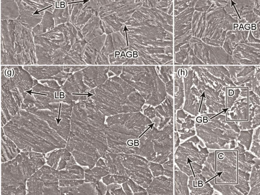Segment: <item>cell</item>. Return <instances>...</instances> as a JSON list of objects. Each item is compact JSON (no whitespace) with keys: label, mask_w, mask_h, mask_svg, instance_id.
<instances>
[{"label":"cell","mask_w":260,"mask_h":195,"mask_svg":"<svg viewBox=\"0 0 260 195\" xmlns=\"http://www.w3.org/2000/svg\"><path fill=\"white\" fill-rule=\"evenodd\" d=\"M253 129L240 130L236 141L243 145L246 151H249L252 140Z\"/></svg>","instance_id":"7bdbcfd3"},{"label":"cell","mask_w":260,"mask_h":195,"mask_svg":"<svg viewBox=\"0 0 260 195\" xmlns=\"http://www.w3.org/2000/svg\"><path fill=\"white\" fill-rule=\"evenodd\" d=\"M34 42L37 64L87 65L82 57L87 42L71 22L35 35Z\"/></svg>","instance_id":"3957f363"},{"label":"cell","mask_w":260,"mask_h":195,"mask_svg":"<svg viewBox=\"0 0 260 195\" xmlns=\"http://www.w3.org/2000/svg\"><path fill=\"white\" fill-rule=\"evenodd\" d=\"M84 169L76 164L59 171L60 187H72L85 182Z\"/></svg>","instance_id":"4316f807"},{"label":"cell","mask_w":260,"mask_h":195,"mask_svg":"<svg viewBox=\"0 0 260 195\" xmlns=\"http://www.w3.org/2000/svg\"><path fill=\"white\" fill-rule=\"evenodd\" d=\"M143 0H114L110 11L101 15L105 33L119 31L137 9L142 6Z\"/></svg>","instance_id":"5bb4252c"},{"label":"cell","mask_w":260,"mask_h":195,"mask_svg":"<svg viewBox=\"0 0 260 195\" xmlns=\"http://www.w3.org/2000/svg\"><path fill=\"white\" fill-rule=\"evenodd\" d=\"M174 65L183 66L203 65L194 54L189 43L180 46L174 51Z\"/></svg>","instance_id":"f1b7e54d"},{"label":"cell","mask_w":260,"mask_h":195,"mask_svg":"<svg viewBox=\"0 0 260 195\" xmlns=\"http://www.w3.org/2000/svg\"><path fill=\"white\" fill-rule=\"evenodd\" d=\"M90 92V99L106 116L138 112L145 103L134 87L116 75L109 77Z\"/></svg>","instance_id":"5b68a950"},{"label":"cell","mask_w":260,"mask_h":195,"mask_svg":"<svg viewBox=\"0 0 260 195\" xmlns=\"http://www.w3.org/2000/svg\"><path fill=\"white\" fill-rule=\"evenodd\" d=\"M113 177L114 180V183H123L125 182H127L129 180V178L119 175L113 174Z\"/></svg>","instance_id":"db71d44e"},{"label":"cell","mask_w":260,"mask_h":195,"mask_svg":"<svg viewBox=\"0 0 260 195\" xmlns=\"http://www.w3.org/2000/svg\"><path fill=\"white\" fill-rule=\"evenodd\" d=\"M213 2L215 3L218 6L222 7L225 5L227 0H211Z\"/></svg>","instance_id":"680465c9"},{"label":"cell","mask_w":260,"mask_h":195,"mask_svg":"<svg viewBox=\"0 0 260 195\" xmlns=\"http://www.w3.org/2000/svg\"><path fill=\"white\" fill-rule=\"evenodd\" d=\"M248 121L252 129L260 125V97L252 91H248Z\"/></svg>","instance_id":"d590c367"},{"label":"cell","mask_w":260,"mask_h":195,"mask_svg":"<svg viewBox=\"0 0 260 195\" xmlns=\"http://www.w3.org/2000/svg\"><path fill=\"white\" fill-rule=\"evenodd\" d=\"M149 194H173V183L172 178L162 175L154 177L147 188Z\"/></svg>","instance_id":"d6a6232c"},{"label":"cell","mask_w":260,"mask_h":195,"mask_svg":"<svg viewBox=\"0 0 260 195\" xmlns=\"http://www.w3.org/2000/svg\"><path fill=\"white\" fill-rule=\"evenodd\" d=\"M254 160L255 163L250 174L249 185L250 188L260 183V159L255 158Z\"/></svg>","instance_id":"bcb514c9"},{"label":"cell","mask_w":260,"mask_h":195,"mask_svg":"<svg viewBox=\"0 0 260 195\" xmlns=\"http://www.w3.org/2000/svg\"><path fill=\"white\" fill-rule=\"evenodd\" d=\"M175 194L188 195L190 194L187 184L188 177L187 174L175 166Z\"/></svg>","instance_id":"74e56055"},{"label":"cell","mask_w":260,"mask_h":195,"mask_svg":"<svg viewBox=\"0 0 260 195\" xmlns=\"http://www.w3.org/2000/svg\"><path fill=\"white\" fill-rule=\"evenodd\" d=\"M110 65H87L81 70L84 83L91 90L104 83L109 77Z\"/></svg>","instance_id":"cb8c5ba5"},{"label":"cell","mask_w":260,"mask_h":195,"mask_svg":"<svg viewBox=\"0 0 260 195\" xmlns=\"http://www.w3.org/2000/svg\"><path fill=\"white\" fill-rule=\"evenodd\" d=\"M148 165L153 176L158 177L164 175L165 169L160 163L149 161Z\"/></svg>","instance_id":"c3c4849f"},{"label":"cell","mask_w":260,"mask_h":195,"mask_svg":"<svg viewBox=\"0 0 260 195\" xmlns=\"http://www.w3.org/2000/svg\"><path fill=\"white\" fill-rule=\"evenodd\" d=\"M60 194L63 195H97L95 184L93 182H84L72 187H60Z\"/></svg>","instance_id":"8d00e7d4"},{"label":"cell","mask_w":260,"mask_h":195,"mask_svg":"<svg viewBox=\"0 0 260 195\" xmlns=\"http://www.w3.org/2000/svg\"><path fill=\"white\" fill-rule=\"evenodd\" d=\"M73 107V104L52 103L34 114L47 122L52 128L67 141L70 131Z\"/></svg>","instance_id":"4fadbf2b"},{"label":"cell","mask_w":260,"mask_h":195,"mask_svg":"<svg viewBox=\"0 0 260 195\" xmlns=\"http://www.w3.org/2000/svg\"><path fill=\"white\" fill-rule=\"evenodd\" d=\"M190 1V0H189Z\"/></svg>","instance_id":"6125c7cd"},{"label":"cell","mask_w":260,"mask_h":195,"mask_svg":"<svg viewBox=\"0 0 260 195\" xmlns=\"http://www.w3.org/2000/svg\"><path fill=\"white\" fill-rule=\"evenodd\" d=\"M257 158L250 151H245L238 155V169L243 171L250 172L255 163V158Z\"/></svg>","instance_id":"f35d334b"},{"label":"cell","mask_w":260,"mask_h":195,"mask_svg":"<svg viewBox=\"0 0 260 195\" xmlns=\"http://www.w3.org/2000/svg\"><path fill=\"white\" fill-rule=\"evenodd\" d=\"M240 96L232 106L226 110L225 115L227 120L236 123L248 121V96Z\"/></svg>","instance_id":"f546056e"},{"label":"cell","mask_w":260,"mask_h":195,"mask_svg":"<svg viewBox=\"0 0 260 195\" xmlns=\"http://www.w3.org/2000/svg\"><path fill=\"white\" fill-rule=\"evenodd\" d=\"M123 66L110 65L109 70L112 72L115 75L120 76L122 72Z\"/></svg>","instance_id":"f5cc1de1"},{"label":"cell","mask_w":260,"mask_h":195,"mask_svg":"<svg viewBox=\"0 0 260 195\" xmlns=\"http://www.w3.org/2000/svg\"><path fill=\"white\" fill-rule=\"evenodd\" d=\"M228 108L217 114L201 115L195 123L197 135L207 148L214 150H228L232 141L236 140L240 129L236 122L227 120Z\"/></svg>","instance_id":"9c48e42d"},{"label":"cell","mask_w":260,"mask_h":195,"mask_svg":"<svg viewBox=\"0 0 260 195\" xmlns=\"http://www.w3.org/2000/svg\"><path fill=\"white\" fill-rule=\"evenodd\" d=\"M173 124L161 129L153 126L141 137L135 154L150 162L164 163L173 153Z\"/></svg>","instance_id":"8fae6325"},{"label":"cell","mask_w":260,"mask_h":195,"mask_svg":"<svg viewBox=\"0 0 260 195\" xmlns=\"http://www.w3.org/2000/svg\"><path fill=\"white\" fill-rule=\"evenodd\" d=\"M183 79L185 92L184 110L193 116H198L200 114L205 98L204 82L190 66H185Z\"/></svg>","instance_id":"e0dca14e"},{"label":"cell","mask_w":260,"mask_h":195,"mask_svg":"<svg viewBox=\"0 0 260 195\" xmlns=\"http://www.w3.org/2000/svg\"><path fill=\"white\" fill-rule=\"evenodd\" d=\"M167 93L173 96L174 95V80L165 83Z\"/></svg>","instance_id":"11a10c76"},{"label":"cell","mask_w":260,"mask_h":195,"mask_svg":"<svg viewBox=\"0 0 260 195\" xmlns=\"http://www.w3.org/2000/svg\"><path fill=\"white\" fill-rule=\"evenodd\" d=\"M85 172L84 180L85 182L95 183L101 180L102 178L110 174L106 170L99 166H94L91 169L84 168Z\"/></svg>","instance_id":"ab89813d"},{"label":"cell","mask_w":260,"mask_h":195,"mask_svg":"<svg viewBox=\"0 0 260 195\" xmlns=\"http://www.w3.org/2000/svg\"><path fill=\"white\" fill-rule=\"evenodd\" d=\"M127 184L129 186L133 194L135 195H140V194H147V191L143 187L134 181H133L131 179H129V180L127 181Z\"/></svg>","instance_id":"7dc6e473"},{"label":"cell","mask_w":260,"mask_h":195,"mask_svg":"<svg viewBox=\"0 0 260 195\" xmlns=\"http://www.w3.org/2000/svg\"><path fill=\"white\" fill-rule=\"evenodd\" d=\"M214 168L215 175L209 182L214 184H237L238 165V150L235 149L215 150Z\"/></svg>","instance_id":"9a60e30c"},{"label":"cell","mask_w":260,"mask_h":195,"mask_svg":"<svg viewBox=\"0 0 260 195\" xmlns=\"http://www.w3.org/2000/svg\"><path fill=\"white\" fill-rule=\"evenodd\" d=\"M95 184L98 194H106L107 191L106 184L103 182L101 181V180L97 181Z\"/></svg>","instance_id":"f907efd6"},{"label":"cell","mask_w":260,"mask_h":195,"mask_svg":"<svg viewBox=\"0 0 260 195\" xmlns=\"http://www.w3.org/2000/svg\"><path fill=\"white\" fill-rule=\"evenodd\" d=\"M46 163L58 171L76 164L72 154L65 147L53 150L46 153Z\"/></svg>","instance_id":"d4e9b609"},{"label":"cell","mask_w":260,"mask_h":195,"mask_svg":"<svg viewBox=\"0 0 260 195\" xmlns=\"http://www.w3.org/2000/svg\"><path fill=\"white\" fill-rule=\"evenodd\" d=\"M209 153L203 143L194 136L177 147L175 161L181 171L188 176H195L201 173Z\"/></svg>","instance_id":"7c38bea8"},{"label":"cell","mask_w":260,"mask_h":195,"mask_svg":"<svg viewBox=\"0 0 260 195\" xmlns=\"http://www.w3.org/2000/svg\"><path fill=\"white\" fill-rule=\"evenodd\" d=\"M106 116L90 98L73 104L66 148L81 166L91 169L108 150Z\"/></svg>","instance_id":"7a4b0ae2"},{"label":"cell","mask_w":260,"mask_h":195,"mask_svg":"<svg viewBox=\"0 0 260 195\" xmlns=\"http://www.w3.org/2000/svg\"><path fill=\"white\" fill-rule=\"evenodd\" d=\"M249 151L260 159V125L253 129L252 143Z\"/></svg>","instance_id":"f6af8a7d"},{"label":"cell","mask_w":260,"mask_h":195,"mask_svg":"<svg viewBox=\"0 0 260 195\" xmlns=\"http://www.w3.org/2000/svg\"><path fill=\"white\" fill-rule=\"evenodd\" d=\"M119 31L134 58L144 65H174V15L142 6Z\"/></svg>","instance_id":"6da1fadb"},{"label":"cell","mask_w":260,"mask_h":195,"mask_svg":"<svg viewBox=\"0 0 260 195\" xmlns=\"http://www.w3.org/2000/svg\"><path fill=\"white\" fill-rule=\"evenodd\" d=\"M81 70L71 74L61 87L74 103L86 101L92 95L91 89L83 81Z\"/></svg>","instance_id":"44dd1931"},{"label":"cell","mask_w":260,"mask_h":195,"mask_svg":"<svg viewBox=\"0 0 260 195\" xmlns=\"http://www.w3.org/2000/svg\"><path fill=\"white\" fill-rule=\"evenodd\" d=\"M46 163V153L24 151L1 163V195L26 194L27 180Z\"/></svg>","instance_id":"ba28073f"},{"label":"cell","mask_w":260,"mask_h":195,"mask_svg":"<svg viewBox=\"0 0 260 195\" xmlns=\"http://www.w3.org/2000/svg\"><path fill=\"white\" fill-rule=\"evenodd\" d=\"M250 174L249 172L238 170V182L235 184V187L242 194H248L250 186L249 185Z\"/></svg>","instance_id":"60d3db41"},{"label":"cell","mask_w":260,"mask_h":195,"mask_svg":"<svg viewBox=\"0 0 260 195\" xmlns=\"http://www.w3.org/2000/svg\"><path fill=\"white\" fill-rule=\"evenodd\" d=\"M26 93L35 101L45 103L65 102L73 104L74 103L67 96L61 88H51L39 82Z\"/></svg>","instance_id":"7402d4cb"},{"label":"cell","mask_w":260,"mask_h":195,"mask_svg":"<svg viewBox=\"0 0 260 195\" xmlns=\"http://www.w3.org/2000/svg\"><path fill=\"white\" fill-rule=\"evenodd\" d=\"M24 99L13 82L1 73V127L7 123L21 109Z\"/></svg>","instance_id":"ac0fdd59"},{"label":"cell","mask_w":260,"mask_h":195,"mask_svg":"<svg viewBox=\"0 0 260 195\" xmlns=\"http://www.w3.org/2000/svg\"><path fill=\"white\" fill-rule=\"evenodd\" d=\"M193 115L185 113L184 110H178L176 115V127L182 140L187 138L195 134L193 127L195 125Z\"/></svg>","instance_id":"4dcf8cb0"},{"label":"cell","mask_w":260,"mask_h":195,"mask_svg":"<svg viewBox=\"0 0 260 195\" xmlns=\"http://www.w3.org/2000/svg\"><path fill=\"white\" fill-rule=\"evenodd\" d=\"M1 23V65L37 64L32 30L17 20H4Z\"/></svg>","instance_id":"52a82bcc"},{"label":"cell","mask_w":260,"mask_h":195,"mask_svg":"<svg viewBox=\"0 0 260 195\" xmlns=\"http://www.w3.org/2000/svg\"><path fill=\"white\" fill-rule=\"evenodd\" d=\"M188 186L191 195L212 194L214 192L213 186L201 173L189 177Z\"/></svg>","instance_id":"836d02e7"},{"label":"cell","mask_w":260,"mask_h":195,"mask_svg":"<svg viewBox=\"0 0 260 195\" xmlns=\"http://www.w3.org/2000/svg\"><path fill=\"white\" fill-rule=\"evenodd\" d=\"M26 194H60L59 171L44 165L27 180Z\"/></svg>","instance_id":"2e32d148"},{"label":"cell","mask_w":260,"mask_h":195,"mask_svg":"<svg viewBox=\"0 0 260 195\" xmlns=\"http://www.w3.org/2000/svg\"><path fill=\"white\" fill-rule=\"evenodd\" d=\"M175 147L177 148L179 146L180 144V137L179 136V134L178 133H175Z\"/></svg>","instance_id":"91938a15"},{"label":"cell","mask_w":260,"mask_h":195,"mask_svg":"<svg viewBox=\"0 0 260 195\" xmlns=\"http://www.w3.org/2000/svg\"><path fill=\"white\" fill-rule=\"evenodd\" d=\"M214 189L222 194L242 195L235 187V184L220 183L212 185Z\"/></svg>","instance_id":"ee69618b"},{"label":"cell","mask_w":260,"mask_h":195,"mask_svg":"<svg viewBox=\"0 0 260 195\" xmlns=\"http://www.w3.org/2000/svg\"><path fill=\"white\" fill-rule=\"evenodd\" d=\"M259 194H260V193H259Z\"/></svg>","instance_id":"94428289"},{"label":"cell","mask_w":260,"mask_h":195,"mask_svg":"<svg viewBox=\"0 0 260 195\" xmlns=\"http://www.w3.org/2000/svg\"><path fill=\"white\" fill-rule=\"evenodd\" d=\"M152 105L146 106L144 109V115L150 119H153L155 116V109Z\"/></svg>","instance_id":"816d5d0a"},{"label":"cell","mask_w":260,"mask_h":195,"mask_svg":"<svg viewBox=\"0 0 260 195\" xmlns=\"http://www.w3.org/2000/svg\"><path fill=\"white\" fill-rule=\"evenodd\" d=\"M4 66L1 73L8 77L19 89L24 97L27 91L30 90L38 82L30 73L21 66Z\"/></svg>","instance_id":"603a6c76"},{"label":"cell","mask_w":260,"mask_h":195,"mask_svg":"<svg viewBox=\"0 0 260 195\" xmlns=\"http://www.w3.org/2000/svg\"><path fill=\"white\" fill-rule=\"evenodd\" d=\"M173 153H172L169 156V159L163 163V166L165 169L164 175L172 178L173 177Z\"/></svg>","instance_id":"681fc988"},{"label":"cell","mask_w":260,"mask_h":195,"mask_svg":"<svg viewBox=\"0 0 260 195\" xmlns=\"http://www.w3.org/2000/svg\"><path fill=\"white\" fill-rule=\"evenodd\" d=\"M120 77L134 87L149 105L157 106L167 96L165 84L159 77L156 66H123Z\"/></svg>","instance_id":"30bf717a"},{"label":"cell","mask_w":260,"mask_h":195,"mask_svg":"<svg viewBox=\"0 0 260 195\" xmlns=\"http://www.w3.org/2000/svg\"><path fill=\"white\" fill-rule=\"evenodd\" d=\"M106 194L112 195H124L126 194L125 192L123 191L122 188L121 187L116 188L113 190L107 191Z\"/></svg>","instance_id":"9f6ffc18"},{"label":"cell","mask_w":260,"mask_h":195,"mask_svg":"<svg viewBox=\"0 0 260 195\" xmlns=\"http://www.w3.org/2000/svg\"><path fill=\"white\" fill-rule=\"evenodd\" d=\"M152 122L139 112L108 116L105 129L107 151L135 154L140 138L154 125Z\"/></svg>","instance_id":"8992f818"},{"label":"cell","mask_w":260,"mask_h":195,"mask_svg":"<svg viewBox=\"0 0 260 195\" xmlns=\"http://www.w3.org/2000/svg\"><path fill=\"white\" fill-rule=\"evenodd\" d=\"M23 68L37 80L53 79L63 70L62 65H40L23 66Z\"/></svg>","instance_id":"83f0119b"},{"label":"cell","mask_w":260,"mask_h":195,"mask_svg":"<svg viewBox=\"0 0 260 195\" xmlns=\"http://www.w3.org/2000/svg\"><path fill=\"white\" fill-rule=\"evenodd\" d=\"M156 67L159 77L165 83L174 80L173 65H158Z\"/></svg>","instance_id":"b9f144b4"},{"label":"cell","mask_w":260,"mask_h":195,"mask_svg":"<svg viewBox=\"0 0 260 195\" xmlns=\"http://www.w3.org/2000/svg\"><path fill=\"white\" fill-rule=\"evenodd\" d=\"M185 66L175 65L174 76V106L176 110L181 109L185 98L183 74Z\"/></svg>","instance_id":"1f68e13d"},{"label":"cell","mask_w":260,"mask_h":195,"mask_svg":"<svg viewBox=\"0 0 260 195\" xmlns=\"http://www.w3.org/2000/svg\"><path fill=\"white\" fill-rule=\"evenodd\" d=\"M1 163L15 158L21 151L16 144L5 134L1 128Z\"/></svg>","instance_id":"e575fe53"},{"label":"cell","mask_w":260,"mask_h":195,"mask_svg":"<svg viewBox=\"0 0 260 195\" xmlns=\"http://www.w3.org/2000/svg\"><path fill=\"white\" fill-rule=\"evenodd\" d=\"M3 128L21 151L47 153L66 146L67 141L47 122L24 109H20Z\"/></svg>","instance_id":"277c9868"},{"label":"cell","mask_w":260,"mask_h":195,"mask_svg":"<svg viewBox=\"0 0 260 195\" xmlns=\"http://www.w3.org/2000/svg\"><path fill=\"white\" fill-rule=\"evenodd\" d=\"M122 187L124 189V192H125L126 194L127 195H132L133 194V193L132 192V190H131L129 186L127 184V182H125L123 183Z\"/></svg>","instance_id":"6f0895ef"},{"label":"cell","mask_w":260,"mask_h":195,"mask_svg":"<svg viewBox=\"0 0 260 195\" xmlns=\"http://www.w3.org/2000/svg\"><path fill=\"white\" fill-rule=\"evenodd\" d=\"M122 175L147 188L152 181L149 161L135 154L120 153Z\"/></svg>","instance_id":"d6986e66"},{"label":"cell","mask_w":260,"mask_h":195,"mask_svg":"<svg viewBox=\"0 0 260 195\" xmlns=\"http://www.w3.org/2000/svg\"><path fill=\"white\" fill-rule=\"evenodd\" d=\"M194 11L193 7H188L174 16V51L189 42L192 37V20Z\"/></svg>","instance_id":"ffe728a7"},{"label":"cell","mask_w":260,"mask_h":195,"mask_svg":"<svg viewBox=\"0 0 260 195\" xmlns=\"http://www.w3.org/2000/svg\"><path fill=\"white\" fill-rule=\"evenodd\" d=\"M156 116L152 119L154 126L160 130L173 123V99L167 95L166 99L155 108Z\"/></svg>","instance_id":"484cf974"}]
</instances>
